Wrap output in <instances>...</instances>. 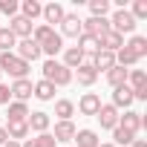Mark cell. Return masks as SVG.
<instances>
[{"mask_svg":"<svg viewBox=\"0 0 147 147\" xmlns=\"http://www.w3.org/2000/svg\"><path fill=\"white\" fill-rule=\"evenodd\" d=\"M15 55H18L20 61L32 63V61H38V58H40V46H38L32 38H26V40H18V46H15Z\"/></svg>","mask_w":147,"mask_h":147,"instance_id":"5b68a950","label":"cell"},{"mask_svg":"<svg viewBox=\"0 0 147 147\" xmlns=\"http://www.w3.org/2000/svg\"><path fill=\"white\" fill-rule=\"evenodd\" d=\"M115 63L127 69V66H136V63H138V58H136V55H133V52H130L127 46H121V49L115 52Z\"/></svg>","mask_w":147,"mask_h":147,"instance_id":"836d02e7","label":"cell"},{"mask_svg":"<svg viewBox=\"0 0 147 147\" xmlns=\"http://www.w3.org/2000/svg\"><path fill=\"white\" fill-rule=\"evenodd\" d=\"M9 92H12L15 101H23V104H26V98H32V81H29V78H20V81H15V84L9 87Z\"/></svg>","mask_w":147,"mask_h":147,"instance_id":"5bb4252c","label":"cell"},{"mask_svg":"<svg viewBox=\"0 0 147 147\" xmlns=\"http://www.w3.org/2000/svg\"><path fill=\"white\" fill-rule=\"evenodd\" d=\"M32 95H35L38 101H52V98H55V87H52L49 81L40 78L38 84H32Z\"/></svg>","mask_w":147,"mask_h":147,"instance_id":"7402d4cb","label":"cell"},{"mask_svg":"<svg viewBox=\"0 0 147 147\" xmlns=\"http://www.w3.org/2000/svg\"><path fill=\"white\" fill-rule=\"evenodd\" d=\"M133 138H136V136H133V133H127V130H121V127H115V130H113V144H115V147H121V144L127 147Z\"/></svg>","mask_w":147,"mask_h":147,"instance_id":"d590c367","label":"cell"},{"mask_svg":"<svg viewBox=\"0 0 147 147\" xmlns=\"http://www.w3.org/2000/svg\"><path fill=\"white\" fill-rule=\"evenodd\" d=\"M3 147H20V141H12V138H9V141H6Z\"/></svg>","mask_w":147,"mask_h":147,"instance_id":"b9f144b4","label":"cell"},{"mask_svg":"<svg viewBox=\"0 0 147 147\" xmlns=\"http://www.w3.org/2000/svg\"><path fill=\"white\" fill-rule=\"evenodd\" d=\"M49 124H52V121H49V113H40V110H38V113H29V118H26V127L35 130L38 136H40V133H49Z\"/></svg>","mask_w":147,"mask_h":147,"instance_id":"9c48e42d","label":"cell"},{"mask_svg":"<svg viewBox=\"0 0 147 147\" xmlns=\"http://www.w3.org/2000/svg\"><path fill=\"white\" fill-rule=\"evenodd\" d=\"M110 32V20L107 18H87V20H81V35H90V38H104Z\"/></svg>","mask_w":147,"mask_h":147,"instance_id":"277c9868","label":"cell"},{"mask_svg":"<svg viewBox=\"0 0 147 147\" xmlns=\"http://www.w3.org/2000/svg\"><path fill=\"white\" fill-rule=\"evenodd\" d=\"M40 15H43V20H46V26H52V23H61V20H63V15H66V9H63L61 3H46Z\"/></svg>","mask_w":147,"mask_h":147,"instance_id":"e0dca14e","label":"cell"},{"mask_svg":"<svg viewBox=\"0 0 147 147\" xmlns=\"http://www.w3.org/2000/svg\"><path fill=\"white\" fill-rule=\"evenodd\" d=\"M75 124H72V121H58L55 124V130H52V138L55 141H72V138H75Z\"/></svg>","mask_w":147,"mask_h":147,"instance_id":"2e32d148","label":"cell"},{"mask_svg":"<svg viewBox=\"0 0 147 147\" xmlns=\"http://www.w3.org/2000/svg\"><path fill=\"white\" fill-rule=\"evenodd\" d=\"M43 81H49L52 87H66V84H72V69H66L61 61H46L43 63Z\"/></svg>","mask_w":147,"mask_h":147,"instance_id":"6da1fadb","label":"cell"},{"mask_svg":"<svg viewBox=\"0 0 147 147\" xmlns=\"http://www.w3.org/2000/svg\"><path fill=\"white\" fill-rule=\"evenodd\" d=\"M118 127L136 136V133L141 130V113H133V110H124V115H118Z\"/></svg>","mask_w":147,"mask_h":147,"instance_id":"30bf717a","label":"cell"},{"mask_svg":"<svg viewBox=\"0 0 147 147\" xmlns=\"http://www.w3.org/2000/svg\"><path fill=\"white\" fill-rule=\"evenodd\" d=\"M81 35V18L78 15H63L61 20V38H78Z\"/></svg>","mask_w":147,"mask_h":147,"instance_id":"8fae6325","label":"cell"},{"mask_svg":"<svg viewBox=\"0 0 147 147\" xmlns=\"http://www.w3.org/2000/svg\"><path fill=\"white\" fill-rule=\"evenodd\" d=\"M52 35H55V29H52V26H46V23H40V26H35V29H32V40H35L38 46H40V43H46Z\"/></svg>","mask_w":147,"mask_h":147,"instance_id":"d6a6232c","label":"cell"},{"mask_svg":"<svg viewBox=\"0 0 147 147\" xmlns=\"http://www.w3.org/2000/svg\"><path fill=\"white\" fill-rule=\"evenodd\" d=\"M58 141L52 138V133H40V136H35V138H26V141H20V147H55Z\"/></svg>","mask_w":147,"mask_h":147,"instance_id":"f1b7e54d","label":"cell"},{"mask_svg":"<svg viewBox=\"0 0 147 147\" xmlns=\"http://www.w3.org/2000/svg\"><path fill=\"white\" fill-rule=\"evenodd\" d=\"M72 141H78V147H98L101 144L98 136H95V130H78Z\"/></svg>","mask_w":147,"mask_h":147,"instance_id":"4316f807","label":"cell"},{"mask_svg":"<svg viewBox=\"0 0 147 147\" xmlns=\"http://www.w3.org/2000/svg\"><path fill=\"white\" fill-rule=\"evenodd\" d=\"M130 147H147V141H144V138H133V141H130Z\"/></svg>","mask_w":147,"mask_h":147,"instance_id":"ab89813d","label":"cell"},{"mask_svg":"<svg viewBox=\"0 0 147 147\" xmlns=\"http://www.w3.org/2000/svg\"><path fill=\"white\" fill-rule=\"evenodd\" d=\"M0 12L15 18V15H20V3H18V0H0Z\"/></svg>","mask_w":147,"mask_h":147,"instance_id":"74e56055","label":"cell"},{"mask_svg":"<svg viewBox=\"0 0 147 147\" xmlns=\"http://www.w3.org/2000/svg\"><path fill=\"white\" fill-rule=\"evenodd\" d=\"M98 81V72H95V66L90 63V61H84L81 66H78V84L81 87H92Z\"/></svg>","mask_w":147,"mask_h":147,"instance_id":"ac0fdd59","label":"cell"},{"mask_svg":"<svg viewBox=\"0 0 147 147\" xmlns=\"http://www.w3.org/2000/svg\"><path fill=\"white\" fill-rule=\"evenodd\" d=\"M133 101H136V98H133V90H130L127 84L113 90V107H115V110H130Z\"/></svg>","mask_w":147,"mask_h":147,"instance_id":"ba28073f","label":"cell"},{"mask_svg":"<svg viewBox=\"0 0 147 147\" xmlns=\"http://www.w3.org/2000/svg\"><path fill=\"white\" fill-rule=\"evenodd\" d=\"M124 46H127L138 61L147 55V38H144V35H133V38H130V43H124Z\"/></svg>","mask_w":147,"mask_h":147,"instance_id":"cb8c5ba5","label":"cell"},{"mask_svg":"<svg viewBox=\"0 0 147 147\" xmlns=\"http://www.w3.org/2000/svg\"><path fill=\"white\" fill-rule=\"evenodd\" d=\"M58 52H63V38L55 32L46 43H40V55H49V61H55V55H58Z\"/></svg>","mask_w":147,"mask_h":147,"instance_id":"d6986e66","label":"cell"},{"mask_svg":"<svg viewBox=\"0 0 147 147\" xmlns=\"http://www.w3.org/2000/svg\"><path fill=\"white\" fill-rule=\"evenodd\" d=\"M18 46V38L9 32V26H0V52H12Z\"/></svg>","mask_w":147,"mask_h":147,"instance_id":"4dcf8cb0","label":"cell"},{"mask_svg":"<svg viewBox=\"0 0 147 147\" xmlns=\"http://www.w3.org/2000/svg\"><path fill=\"white\" fill-rule=\"evenodd\" d=\"M130 15H133V20H136V23H138V20H144V18H147V0H136L133 9H130Z\"/></svg>","mask_w":147,"mask_h":147,"instance_id":"8d00e7d4","label":"cell"},{"mask_svg":"<svg viewBox=\"0 0 147 147\" xmlns=\"http://www.w3.org/2000/svg\"><path fill=\"white\" fill-rule=\"evenodd\" d=\"M72 113H75V104H72L69 98L55 101V115H58V121H69V118H72Z\"/></svg>","mask_w":147,"mask_h":147,"instance_id":"484cf974","label":"cell"},{"mask_svg":"<svg viewBox=\"0 0 147 147\" xmlns=\"http://www.w3.org/2000/svg\"><path fill=\"white\" fill-rule=\"evenodd\" d=\"M6 141H9V136H6V127H0V147H3Z\"/></svg>","mask_w":147,"mask_h":147,"instance_id":"60d3db41","label":"cell"},{"mask_svg":"<svg viewBox=\"0 0 147 147\" xmlns=\"http://www.w3.org/2000/svg\"><path fill=\"white\" fill-rule=\"evenodd\" d=\"M107 84H110L113 90H115V87H124V84H127V69L118 66V63H115L113 69H107Z\"/></svg>","mask_w":147,"mask_h":147,"instance_id":"603a6c76","label":"cell"},{"mask_svg":"<svg viewBox=\"0 0 147 147\" xmlns=\"http://www.w3.org/2000/svg\"><path fill=\"white\" fill-rule=\"evenodd\" d=\"M12 101V92H9V87L6 84H0V107H3V104H9Z\"/></svg>","mask_w":147,"mask_h":147,"instance_id":"f35d334b","label":"cell"},{"mask_svg":"<svg viewBox=\"0 0 147 147\" xmlns=\"http://www.w3.org/2000/svg\"><path fill=\"white\" fill-rule=\"evenodd\" d=\"M0 78H3V72H0Z\"/></svg>","mask_w":147,"mask_h":147,"instance_id":"ee69618b","label":"cell"},{"mask_svg":"<svg viewBox=\"0 0 147 147\" xmlns=\"http://www.w3.org/2000/svg\"><path fill=\"white\" fill-rule=\"evenodd\" d=\"M90 63L95 66V72H98V69H104V72H107V69H113V66H115V52L98 49V52H95V55L90 58Z\"/></svg>","mask_w":147,"mask_h":147,"instance_id":"7c38bea8","label":"cell"},{"mask_svg":"<svg viewBox=\"0 0 147 147\" xmlns=\"http://www.w3.org/2000/svg\"><path fill=\"white\" fill-rule=\"evenodd\" d=\"M6 136H9L12 141H20V138H26V136H29V127H26V121H9V124H6Z\"/></svg>","mask_w":147,"mask_h":147,"instance_id":"d4e9b609","label":"cell"},{"mask_svg":"<svg viewBox=\"0 0 147 147\" xmlns=\"http://www.w3.org/2000/svg\"><path fill=\"white\" fill-rule=\"evenodd\" d=\"M95 118H98V124H101L104 130H115V127H118V110H115L113 104H101V110L95 113Z\"/></svg>","mask_w":147,"mask_h":147,"instance_id":"8992f818","label":"cell"},{"mask_svg":"<svg viewBox=\"0 0 147 147\" xmlns=\"http://www.w3.org/2000/svg\"><path fill=\"white\" fill-rule=\"evenodd\" d=\"M32 20H26L23 15H15L12 18V23H9V32L15 35V38H20V40H26V38H32Z\"/></svg>","mask_w":147,"mask_h":147,"instance_id":"52a82bcc","label":"cell"},{"mask_svg":"<svg viewBox=\"0 0 147 147\" xmlns=\"http://www.w3.org/2000/svg\"><path fill=\"white\" fill-rule=\"evenodd\" d=\"M29 118V107L23 101H9V121H26Z\"/></svg>","mask_w":147,"mask_h":147,"instance_id":"83f0119b","label":"cell"},{"mask_svg":"<svg viewBox=\"0 0 147 147\" xmlns=\"http://www.w3.org/2000/svg\"><path fill=\"white\" fill-rule=\"evenodd\" d=\"M110 29L124 38V35H133V32H136V20H133V15H130L127 9H115L113 18H110Z\"/></svg>","mask_w":147,"mask_h":147,"instance_id":"3957f363","label":"cell"},{"mask_svg":"<svg viewBox=\"0 0 147 147\" xmlns=\"http://www.w3.org/2000/svg\"><path fill=\"white\" fill-rule=\"evenodd\" d=\"M90 12H92V18H107L110 0H90Z\"/></svg>","mask_w":147,"mask_h":147,"instance_id":"e575fe53","label":"cell"},{"mask_svg":"<svg viewBox=\"0 0 147 147\" xmlns=\"http://www.w3.org/2000/svg\"><path fill=\"white\" fill-rule=\"evenodd\" d=\"M78 110H81V115H95L101 110V98L95 92H84L81 101H78Z\"/></svg>","mask_w":147,"mask_h":147,"instance_id":"4fadbf2b","label":"cell"},{"mask_svg":"<svg viewBox=\"0 0 147 147\" xmlns=\"http://www.w3.org/2000/svg\"><path fill=\"white\" fill-rule=\"evenodd\" d=\"M147 84V75H144V69H127V87L130 90H138Z\"/></svg>","mask_w":147,"mask_h":147,"instance_id":"1f68e13d","label":"cell"},{"mask_svg":"<svg viewBox=\"0 0 147 147\" xmlns=\"http://www.w3.org/2000/svg\"><path fill=\"white\" fill-rule=\"evenodd\" d=\"M40 12H43V6L38 3V0H23V3H20V15H23L26 20H35V18H40Z\"/></svg>","mask_w":147,"mask_h":147,"instance_id":"f546056e","label":"cell"},{"mask_svg":"<svg viewBox=\"0 0 147 147\" xmlns=\"http://www.w3.org/2000/svg\"><path fill=\"white\" fill-rule=\"evenodd\" d=\"M75 46L84 52V58H87V61L101 49V46H98V38H90V35H78V43H75Z\"/></svg>","mask_w":147,"mask_h":147,"instance_id":"ffe728a7","label":"cell"},{"mask_svg":"<svg viewBox=\"0 0 147 147\" xmlns=\"http://www.w3.org/2000/svg\"><path fill=\"white\" fill-rule=\"evenodd\" d=\"M0 72H9L15 81H20L29 75V63L20 61L15 52H0Z\"/></svg>","mask_w":147,"mask_h":147,"instance_id":"7a4b0ae2","label":"cell"},{"mask_svg":"<svg viewBox=\"0 0 147 147\" xmlns=\"http://www.w3.org/2000/svg\"><path fill=\"white\" fill-rule=\"evenodd\" d=\"M84 61H87V58H84V52H81L78 46H63V66H66V69H78Z\"/></svg>","mask_w":147,"mask_h":147,"instance_id":"9a60e30c","label":"cell"},{"mask_svg":"<svg viewBox=\"0 0 147 147\" xmlns=\"http://www.w3.org/2000/svg\"><path fill=\"white\" fill-rule=\"evenodd\" d=\"M98 147H115V144H113V141H107V144H98Z\"/></svg>","mask_w":147,"mask_h":147,"instance_id":"7bdbcfd3","label":"cell"},{"mask_svg":"<svg viewBox=\"0 0 147 147\" xmlns=\"http://www.w3.org/2000/svg\"><path fill=\"white\" fill-rule=\"evenodd\" d=\"M98 46H101V49H107V52H118V49L124 46V38H121L118 32H113V29H110V32L98 40Z\"/></svg>","mask_w":147,"mask_h":147,"instance_id":"44dd1931","label":"cell"}]
</instances>
